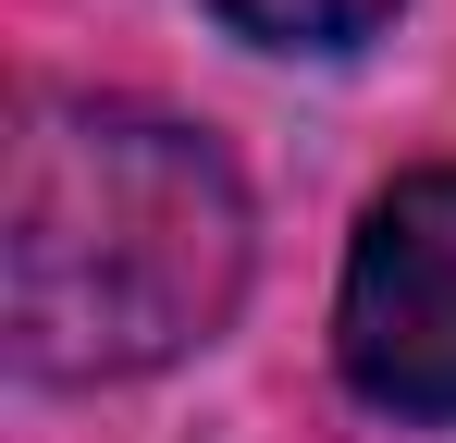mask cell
Wrapping results in <instances>:
<instances>
[{
	"label": "cell",
	"mask_w": 456,
	"mask_h": 443,
	"mask_svg": "<svg viewBox=\"0 0 456 443\" xmlns=\"http://www.w3.org/2000/svg\"><path fill=\"white\" fill-rule=\"evenodd\" d=\"M247 295V185L160 111H37L0 210V333L25 382H136Z\"/></svg>",
	"instance_id": "6da1fadb"
},
{
	"label": "cell",
	"mask_w": 456,
	"mask_h": 443,
	"mask_svg": "<svg viewBox=\"0 0 456 443\" xmlns=\"http://www.w3.org/2000/svg\"><path fill=\"white\" fill-rule=\"evenodd\" d=\"M333 358L382 419H456V173L370 197L333 295Z\"/></svg>",
	"instance_id": "7a4b0ae2"
},
{
	"label": "cell",
	"mask_w": 456,
	"mask_h": 443,
	"mask_svg": "<svg viewBox=\"0 0 456 443\" xmlns=\"http://www.w3.org/2000/svg\"><path fill=\"white\" fill-rule=\"evenodd\" d=\"M210 12L259 50H358L370 25H395V0H210Z\"/></svg>",
	"instance_id": "3957f363"
}]
</instances>
